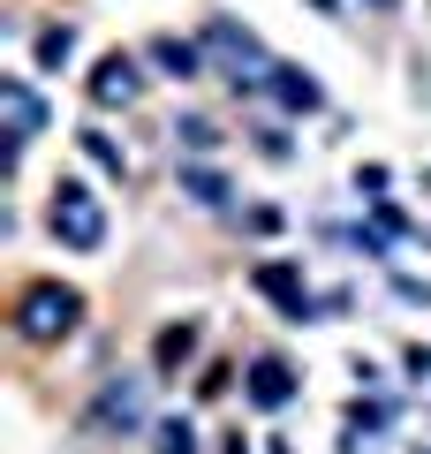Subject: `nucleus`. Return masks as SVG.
Returning <instances> with one entry per match:
<instances>
[{
    "instance_id": "3",
    "label": "nucleus",
    "mask_w": 431,
    "mask_h": 454,
    "mask_svg": "<svg viewBox=\"0 0 431 454\" xmlns=\"http://www.w3.org/2000/svg\"><path fill=\"white\" fill-rule=\"evenodd\" d=\"M53 235H61L68 250H98L106 243V205H98L91 190H83V182H53Z\"/></svg>"
},
{
    "instance_id": "15",
    "label": "nucleus",
    "mask_w": 431,
    "mask_h": 454,
    "mask_svg": "<svg viewBox=\"0 0 431 454\" xmlns=\"http://www.w3.org/2000/svg\"><path fill=\"white\" fill-rule=\"evenodd\" d=\"M175 137H182L190 152H212V145H220V129H212V121H175Z\"/></svg>"
},
{
    "instance_id": "16",
    "label": "nucleus",
    "mask_w": 431,
    "mask_h": 454,
    "mask_svg": "<svg viewBox=\"0 0 431 454\" xmlns=\"http://www.w3.org/2000/svg\"><path fill=\"white\" fill-rule=\"evenodd\" d=\"M152 454H197L190 424H160V447H152Z\"/></svg>"
},
{
    "instance_id": "18",
    "label": "nucleus",
    "mask_w": 431,
    "mask_h": 454,
    "mask_svg": "<svg viewBox=\"0 0 431 454\" xmlns=\"http://www.w3.org/2000/svg\"><path fill=\"white\" fill-rule=\"evenodd\" d=\"M379 8H394V0H379Z\"/></svg>"
},
{
    "instance_id": "12",
    "label": "nucleus",
    "mask_w": 431,
    "mask_h": 454,
    "mask_svg": "<svg viewBox=\"0 0 431 454\" xmlns=\"http://www.w3.org/2000/svg\"><path fill=\"white\" fill-rule=\"evenodd\" d=\"M182 197H197V205H227V182L212 175V167H182Z\"/></svg>"
},
{
    "instance_id": "13",
    "label": "nucleus",
    "mask_w": 431,
    "mask_h": 454,
    "mask_svg": "<svg viewBox=\"0 0 431 454\" xmlns=\"http://www.w3.org/2000/svg\"><path fill=\"white\" fill-rule=\"evenodd\" d=\"M83 152H91V167H98V175H129V160H121V145H114L106 129H83Z\"/></svg>"
},
{
    "instance_id": "2",
    "label": "nucleus",
    "mask_w": 431,
    "mask_h": 454,
    "mask_svg": "<svg viewBox=\"0 0 431 454\" xmlns=\"http://www.w3.org/2000/svg\"><path fill=\"white\" fill-rule=\"evenodd\" d=\"M205 53L227 68V76H235V91H265L272 68H280V61H265V46H257L242 23H227V16H212V23H205Z\"/></svg>"
},
{
    "instance_id": "1",
    "label": "nucleus",
    "mask_w": 431,
    "mask_h": 454,
    "mask_svg": "<svg viewBox=\"0 0 431 454\" xmlns=\"http://www.w3.org/2000/svg\"><path fill=\"white\" fill-rule=\"evenodd\" d=\"M76 318H83V295L61 288V280H31L23 303H16V333L38 340V348H46V340H68V333H76Z\"/></svg>"
},
{
    "instance_id": "9",
    "label": "nucleus",
    "mask_w": 431,
    "mask_h": 454,
    "mask_svg": "<svg viewBox=\"0 0 431 454\" xmlns=\"http://www.w3.org/2000/svg\"><path fill=\"white\" fill-rule=\"evenodd\" d=\"M250 402L257 409H287V402H295V372H287L280 356H257L250 364Z\"/></svg>"
},
{
    "instance_id": "8",
    "label": "nucleus",
    "mask_w": 431,
    "mask_h": 454,
    "mask_svg": "<svg viewBox=\"0 0 431 454\" xmlns=\"http://www.w3.org/2000/svg\"><path fill=\"white\" fill-rule=\"evenodd\" d=\"M265 91L280 98L287 114H318V106H325V91H318V76H310V68H287V61L272 68V83H265Z\"/></svg>"
},
{
    "instance_id": "17",
    "label": "nucleus",
    "mask_w": 431,
    "mask_h": 454,
    "mask_svg": "<svg viewBox=\"0 0 431 454\" xmlns=\"http://www.w3.org/2000/svg\"><path fill=\"white\" fill-rule=\"evenodd\" d=\"M310 8H318V16H333V0H310Z\"/></svg>"
},
{
    "instance_id": "6",
    "label": "nucleus",
    "mask_w": 431,
    "mask_h": 454,
    "mask_svg": "<svg viewBox=\"0 0 431 454\" xmlns=\"http://www.w3.org/2000/svg\"><path fill=\"white\" fill-rule=\"evenodd\" d=\"M257 288H265V295H272V303H280L295 325L310 318V288H303V273H295L287 258H265V265H257Z\"/></svg>"
},
{
    "instance_id": "10",
    "label": "nucleus",
    "mask_w": 431,
    "mask_h": 454,
    "mask_svg": "<svg viewBox=\"0 0 431 454\" xmlns=\"http://www.w3.org/2000/svg\"><path fill=\"white\" fill-rule=\"evenodd\" d=\"M152 61L167 68V76H205V46H190V38H152Z\"/></svg>"
},
{
    "instance_id": "4",
    "label": "nucleus",
    "mask_w": 431,
    "mask_h": 454,
    "mask_svg": "<svg viewBox=\"0 0 431 454\" xmlns=\"http://www.w3.org/2000/svg\"><path fill=\"white\" fill-rule=\"evenodd\" d=\"M83 424H91V432H137V424H144V379H129V372L106 379Z\"/></svg>"
},
{
    "instance_id": "7",
    "label": "nucleus",
    "mask_w": 431,
    "mask_h": 454,
    "mask_svg": "<svg viewBox=\"0 0 431 454\" xmlns=\"http://www.w3.org/2000/svg\"><path fill=\"white\" fill-rule=\"evenodd\" d=\"M137 91H144V76H137L129 53H106V61L91 68V106H129Z\"/></svg>"
},
{
    "instance_id": "11",
    "label": "nucleus",
    "mask_w": 431,
    "mask_h": 454,
    "mask_svg": "<svg viewBox=\"0 0 431 454\" xmlns=\"http://www.w3.org/2000/svg\"><path fill=\"white\" fill-rule=\"evenodd\" d=\"M152 356H160V372H175V364H190V356H197V325H190V318H182V325H167Z\"/></svg>"
},
{
    "instance_id": "14",
    "label": "nucleus",
    "mask_w": 431,
    "mask_h": 454,
    "mask_svg": "<svg viewBox=\"0 0 431 454\" xmlns=\"http://www.w3.org/2000/svg\"><path fill=\"white\" fill-rule=\"evenodd\" d=\"M68 53H76V31H68V23H53V31H38V68H61Z\"/></svg>"
},
{
    "instance_id": "5",
    "label": "nucleus",
    "mask_w": 431,
    "mask_h": 454,
    "mask_svg": "<svg viewBox=\"0 0 431 454\" xmlns=\"http://www.w3.org/2000/svg\"><path fill=\"white\" fill-rule=\"evenodd\" d=\"M0 114H8V167H16L23 145L46 129V106H38V91H31L23 76H0Z\"/></svg>"
}]
</instances>
